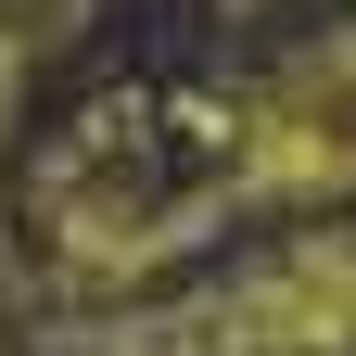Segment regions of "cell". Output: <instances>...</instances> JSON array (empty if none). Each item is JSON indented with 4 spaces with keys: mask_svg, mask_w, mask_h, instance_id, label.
I'll use <instances>...</instances> for the list:
<instances>
[{
    "mask_svg": "<svg viewBox=\"0 0 356 356\" xmlns=\"http://www.w3.org/2000/svg\"><path fill=\"white\" fill-rule=\"evenodd\" d=\"M229 13H242V0H229Z\"/></svg>",
    "mask_w": 356,
    "mask_h": 356,
    "instance_id": "cell-1",
    "label": "cell"
}]
</instances>
